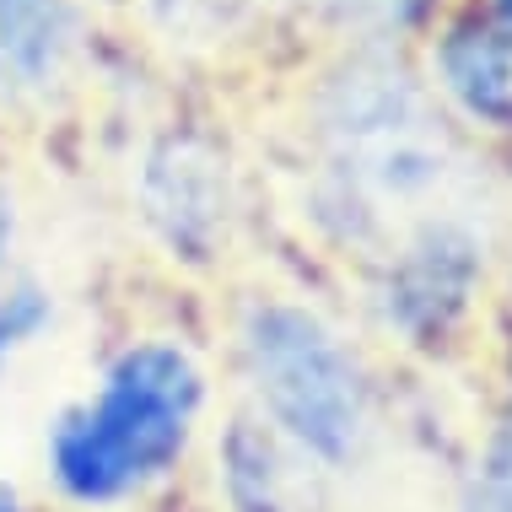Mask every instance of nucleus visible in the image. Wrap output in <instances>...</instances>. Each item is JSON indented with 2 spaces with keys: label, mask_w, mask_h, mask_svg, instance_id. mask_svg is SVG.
Masks as SVG:
<instances>
[{
  "label": "nucleus",
  "mask_w": 512,
  "mask_h": 512,
  "mask_svg": "<svg viewBox=\"0 0 512 512\" xmlns=\"http://www.w3.org/2000/svg\"><path fill=\"white\" fill-rule=\"evenodd\" d=\"M324 173H318V221L335 243L367 265L421 221L453 205L464 151L453 141L437 98L383 49H362L318 87L313 103Z\"/></svg>",
  "instance_id": "1"
},
{
  "label": "nucleus",
  "mask_w": 512,
  "mask_h": 512,
  "mask_svg": "<svg viewBox=\"0 0 512 512\" xmlns=\"http://www.w3.org/2000/svg\"><path fill=\"white\" fill-rule=\"evenodd\" d=\"M211 378L184 340L146 335L108 356L98 389L65 405L49 426L44 459L65 502L124 507L168 486L189 459Z\"/></svg>",
  "instance_id": "2"
},
{
  "label": "nucleus",
  "mask_w": 512,
  "mask_h": 512,
  "mask_svg": "<svg viewBox=\"0 0 512 512\" xmlns=\"http://www.w3.org/2000/svg\"><path fill=\"white\" fill-rule=\"evenodd\" d=\"M238 372L248 383V410L324 475H351L378 448V378L313 302L248 297L238 313Z\"/></svg>",
  "instance_id": "3"
},
{
  "label": "nucleus",
  "mask_w": 512,
  "mask_h": 512,
  "mask_svg": "<svg viewBox=\"0 0 512 512\" xmlns=\"http://www.w3.org/2000/svg\"><path fill=\"white\" fill-rule=\"evenodd\" d=\"M367 270V308L383 335L410 351H442L464 335L486 292V232L448 211L383 248Z\"/></svg>",
  "instance_id": "4"
},
{
  "label": "nucleus",
  "mask_w": 512,
  "mask_h": 512,
  "mask_svg": "<svg viewBox=\"0 0 512 512\" xmlns=\"http://www.w3.org/2000/svg\"><path fill=\"white\" fill-rule=\"evenodd\" d=\"M141 216L173 259L216 265V254L232 243V221H238L227 157L205 135L157 141L141 168Z\"/></svg>",
  "instance_id": "5"
},
{
  "label": "nucleus",
  "mask_w": 512,
  "mask_h": 512,
  "mask_svg": "<svg viewBox=\"0 0 512 512\" xmlns=\"http://www.w3.org/2000/svg\"><path fill=\"white\" fill-rule=\"evenodd\" d=\"M324 469L308 453L259 421L254 410H238L216 437V486L227 512H318L324 502Z\"/></svg>",
  "instance_id": "6"
},
{
  "label": "nucleus",
  "mask_w": 512,
  "mask_h": 512,
  "mask_svg": "<svg viewBox=\"0 0 512 512\" xmlns=\"http://www.w3.org/2000/svg\"><path fill=\"white\" fill-rule=\"evenodd\" d=\"M81 44L71 0H0V98H49Z\"/></svg>",
  "instance_id": "7"
},
{
  "label": "nucleus",
  "mask_w": 512,
  "mask_h": 512,
  "mask_svg": "<svg viewBox=\"0 0 512 512\" xmlns=\"http://www.w3.org/2000/svg\"><path fill=\"white\" fill-rule=\"evenodd\" d=\"M437 81L469 119L512 130V27H459L437 49Z\"/></svg>",
  "instance_id": "8"
},
{
  "label": "nucleus",
  "mask_w": 512,
  "mask_h": 512,
  "mask_svg": "<svg viewBox=\"0 0 512 512\" xmlns=\"http://www.w3.org/2000/svg\"><path fill=\"white\" fill-rule=\"evenodd\" d=\"M459 512H512V415L480 437L475 459L459 475Z\"/></svg>",
  "instance_id": "9"
},
{
  "label": "nucleus",
  "mask_w": 512,
  "mask_h": 512,
  "mask_svg": "<svg viewBox=\"0 0 512 512\" xmlns=\"http://www.w3.org/2000/svg\"><path fill=\"white\" fill-rule=\"evenodd\" d=\"M54 324V292L44 281H0V372Z\"/></svg>",
  "instance_id": "10"
},
{
  "label": "nucleus",
  "mask_w": 512,
  "mask_h": 512,
  "mask_svg": "<svg viewBox=\"0 0 512 512\" xmlns=\"http://www.w3.org/2000/svg\"><path fill=\"white\" fill-rule=\"evenodd\" d=\"M254 0H151V17L168 38H184V44H216L238 27Z\"/></svg>",
  "instance_id": "11"
},
{
  "label": "nucleus",
  "mask_w": 512,
  "mask_h": 512,
  "mask_svg": "<svg viewBox=\"0 0 512 512\" xmlns=\"http://www.w3.org/2000/svg\"><path fill=\"white\" fill-rule=\"evenodd\" d=\"M329 22L351 38H367V44H383V38L405 33L432 11V0H324Z\"/></svg>",
  "instance_id": "12"
},
{
  "label": "nucleus",
  "mask_w": 512,
  "mask_h": 512,
  "mask_svg": "<svg viewBox=\"0 0 512 512\" xmlns=\"http://www.w3.org/2000/svg\"><path fill=\"white\" fill-rule=\"evenodd\" d=\"M11 243H17V211H11V195L0 189V281H6V259H11Z\"/></svg>",
  "instance_id": "13"
},
{
  "label": "nucleus",
  "mask_w": 512,
  "mask_h": 512,
  "mask_svg": "<svg viewBox=\"0 0 512 512\" xmlns=\"http://www.w3.org/2000/svg\"><path fill=\"white\" fill-rule=\"evenodd\" d=\"M0 512H27V507H22V496L11 491V486H0Z\"/></svg>",
  "instance_id": "14"
},
{
  "label": "nucleus",
  "mask_w": 512,
  "mask_h": 512,
  "mask_svg": "<svg viewBox=\"0 0 512 512\" xmlns=\"http://www.w3.org/2000/svg\"><path fill=\"white\" fill-rule=\"evenodd\" d=\"M496 11H502V22L512 27V0H496Z\"/></svg>",
  "instance_id": "15"
},
{
  "label": "nucleus",
  "mask_w": 512,
  "mask_h": 512,
  "mask_svg": "<svg viewBox=\"0 0 512 512\" xmlns=\"http://www.w3.org/2000/svg\"><path fill=\"white\" fill-rule=\"evenodd\" d=\"M507 372H512V340H507Z\"/></svg>",
  "instance_id": "16"
}]
</instances>
